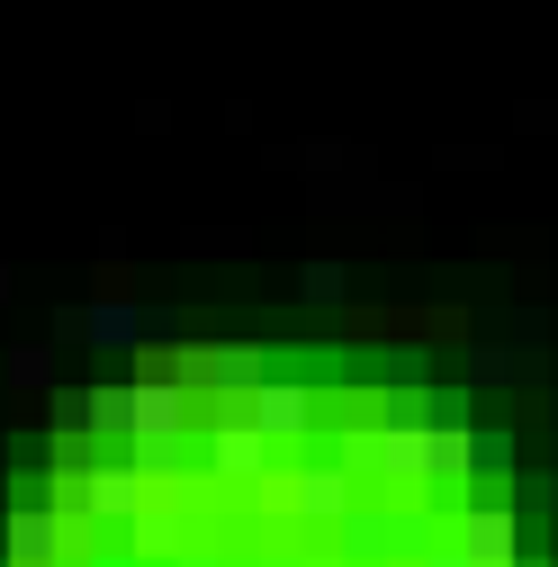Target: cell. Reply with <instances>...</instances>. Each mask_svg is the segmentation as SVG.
<instances>
[{"mask_svg":"<svg viewBox=\"0 0 558 567\" xmlns=\"http://www.w3.org/2000/svg\"><path fill=\"white\" fill-rule=\"evenodd\" d=\"M352 505H361V477L342 468L333 451H324V460H298V477H289V514H298V523H342Z\"/></svg>","mask_w":558,"mask_h":567,"instance_id":"cell-5","label":"cell"},{"mask_svg":"<svg viewBox=\"0 0 558 567\" xmlns=\"http://www.w3.org/2000/svg\"><path fill=\"white\" fill-rule=\"evenodd\" d=\"M135 333H145V324H135L126 307H91V342H100V351H126Z\"/></svg>","mask_w":558,"mask_h":567,"instance_id":"cell-9","label":"cell"},{"mask_svg":"<svg viewBox=\"0 0 558 567\" xmlns=\"http://www.w3.org/2000/svg\"><path fill=\"white\" fill-rule=\"evenodd\" d=\"M172 567H226V558H217V549H207V540H189V549H180Z\"/></svg>","mask_w":558,"mask_h":567,"instance_id":"cell-13","label":"cell"},{"mask_svg":"<svg viewBox=\"0 0 558 567\" xmlns=\"http://www.w3.org/2000/svg\"><path fill=\"white\" fill-rule=\"evenodd\" d=\"M549 505H558V486H549Z\"/></svg>","mask_w":558,"mask_h":567,"instance_id":"cell-14","label":"cell"},{"mask_svg":"<svg viewBox=\"0 0 558 567\" xmlns=\"http://www.w3.org/2000/svg\"><path fill=\"white\" fill-rule=\"evenodd\" d=\"M82 442H126V379L82 388Z\"/></svg>","mask_w":558,"mask_h":567,"instance_id":"cell-7","label":"cell"},{"mask_svg":"<svg viewBox=\"0 0 558 567\" xmlns=\"http://www.w3.org/2000/svg\"><path fill=\"white\" fill-rule=\"evenodd\" d=\"M298 289H307L316 307H333V298H342V261H307V270H298Z\"/></svg>","mask_w":558,"mask_h":567,"instance_id":"cell-10","label":"cell"},{"mask_svg":"<svg viewBox=\"0 0 558 567\" xmlns=\"http://www.w3.org/2000/svg\"><path fill=\"white\" fill-rule=\"evenodd\" d=\"M198 468L217 477L226 495H244V486L270 477V442L252 433V414H244L235 396H217V414H207V460H198Z\"/></svg>","mask_w":558,"mask_h":567,"instance_id":"cell-2","label":"cell"},{"mask_svg":"<svg viewBox=\"0 0 558 567\" xmlns=\"http://www.w3.org/2000/svg\"><path fill=\"white\" fill-rule=\"evenodd\" d=\"M54 342H91V307H63L54 316Z\"/></svg>","mask_w":558,"mask_h":567,"instance_id":"cell-12","label":"cell"},{"mask_svg":"<svg viewBox=\"0 0 558 567\" xmlns=\"http://www.w3.org/2000/svg\"><path fill=\"white\" fill-rule=\"evenodd\" d=\"M244 414H252V433L279 451V442H316V414H324V396L307 388V379H289V370H261L252 379V396H244Z\"/></svg>","mask_w":558,"mask_h":567,"instance_id":"cell-3","label":"cell"},{"mask_svg":"<svg viewBox=\"0 0 558 567\" xmlns=\"http://www.w3.org/2000/svg\"><path fill=\"white\" fill-rule=\"evenodd\" d=\"M333 540H342L352 567H396V558H424L433 549V514L414 505V495H396V505H370V495H361V505L333 523Z\"/></svg>","mask_w":558,"mask_h":567,"instance_id":"cell-1","label":"cell"},{"mask_svg":"<svg viewBox=\"0 0 558 567\" xmlns=\"http://www.w3.org/2000/svg\"><path fill=\"white\" fill-rule=\"evenodd\" d=\"M54 379V351H10V388H45Z\"/></svg>","mask_w":558,"mask_h":567,"instance_id":"cell-11","label":"cell"},{"mask_svg":"<svg viewBox=\"0 0 558 567\" xmlns=\"http://www.w3.org/2000/svg\"><path fill=\"white\" fill-rule=\"evenodd\" d=\"M514 468V433H468V477H505Z\"/></svg>","mask_w":558,"mask_h":567,"instance_id":"cell-8","label":"cell"},{"mask_svg":"<svg viewBox=\"0 0 558 567\" xmlns=\"http://www.w3.org/2000/svg\"><path fill=\"white\" fill-rule=\"evenodd\" d=\"M82 549V523H63L54 505H19L10 523H0V558L10 567H63Z\"/></svg>","mask_w":558,"mask_h":567,"instance_id":"cell-4","label":"cell"},{"mask_svg":"<svg viewBox=\"0 0 558 567\" xmlns=\"http://www.w3.org/2000/svg\"><path fill=\"white\" fill-rule=\"evenodd\" d=\"M459 549H468L477 567H505V558H523L514 505H468V514H459Z\"/></svg>","mask_w":558,"mask_h":567,"instance_id":"cell-6","label":"cell"}]
</instances>
